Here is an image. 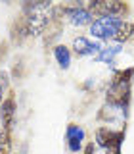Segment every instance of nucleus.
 <instances>
[{"label":"nucleus","mask_w":134,"mask_h":154,"mask_svg":"<svg viewBox=\"0 0 134 154\" xmlns=\"http://www.w3.org/2000/svg\"><path fill=\"white\" fill-rule=\"evenodd\" d=\"M54 56H56V60H57V64H60V67H63V69H67L71 64V52H69V48L63 46V45H57L54 48Z\"/></svg>","instance_id":"1a4fd4ad"},{"label":"nucleus","mask_w":134,"mask_h":154,"mask_svg":"<svg viewBox=\"0 0 134 154\" xmlns=\"http://www.w3.org/2000/svg\"><path fill=\"white\" fill-rule=\"evenodd\" d=\"M109 4V16H115V17H124L128 14V4L127 2H121V0H111Z\"/></svg>","instance_id":"f8f14e48"},{"label":"nucleus","mask_w":134,"mask_h":154,"mask_svg":"<svg viewBox=\"0 0 134 154\" xmlns=\"http://www.w3.org/2000/svg\"><path fill=\"white\" fill-rule=\"evenodd\" d=\"M2 91H4V87L0 85V106H2V102H4V100H2Z\"/></svg>","instance_id":"f3484780"},{"label":"nucleus","mask_w":134,"mask_h":154,"mask_svg":"<svg viewBox=\"0 0 134 154\" xmlns=\"http://www.w3.org/2000/svg\"><path fill=\"white\" fill-rule=\"evenodd\" d=\"M121 52V45H111V46H105L100 50V54L96 56V60L98 62H103V64H109V62H113V58Z\"/></svg>","instance_id":"9d476101"},{"label":"nucleus","mask_w":134,"mask_h":154,"mask_svg":"<svg viewBox=\"0 0 134 154\" xmlns=\"http://www.w3.org/2000/svg\"><path fill=\"white\" fill-rule=\"evenodd\" d=\"M69 21L73 23V25H77V27H84V25H92V23L96 21L94 19V16L88 12L86 8H83V6H71V10H69Z\"/></svg>","instance_id":"0eeeda50"},{"label":"nucleus","mask_w":134,"mask_h":154,"mask_svg":"<svg viewBox=\"0 0 134 154\" xmlns=\"http://www.w3.org/2000/svg\"><path fill=\"white\" fill-rule=\"evenodd\" d=\"M107 104L117 106V108H127L130 100V83L127 81H111V87L107 89L105 94Z\"/></svg>","instance_id":"7ed1b4c3"},{"label":"nucleus","mask_w":134,"mask_h":154,"mask_svg":"<svg viewBox=\"0 0 134 154\" xmlns=\"http://www.w3.org/2000/svg\"><path fill=\"white\" fill-rule=\"evenodd\" d=\"M73 50L77 56H94L100 54L102 46H100V42H92L86 37H77L73 41Z\"/></svg>","instance_id":"39448f33"},{"label":"nucleus","mask_w":134,"mask_h":154,"mask_svg":"<svg viewBox=\"0 0 134 154\" xmlns=\"http://www.w3.org/2000/svg\"><path fill=\"white\" fill-rule=\"evenodd\" d=\"M124 141V129L113 131L109 127H98L96 129V143L102 148H121V144Z\"/></svg>","instance_id":"20e7f679"},{"label":"nucleus","mask_w":134,"mask_h":154,"mask_svg":"<svg viewBox=\"0 0 134 154\" xmlns=\"http://www.w3.org/2000/svg\"><path fill=\"white\" fill-rule=\"evenodd\" d=\"M123 21L124 19L115 17V16L100 17L90 25V33H92V37H96V38H113L117 35V31H119V27H121Z\"/></svg>","instance_id":"f03ea898"},{"label":"nucleus","mask_w":134,"mask_h":154,"mask_svg":"<svg viewBox=\"0 0 134 154\" xmlns=\"http://www.w3.org/2000/svg\"><path fill=\"white\" fill-rule=\"evenodd\" d=\"M132 77H134V67H127V69L115 71L113 81H127V83H132Z\"/></svg>","instance_id":"2eb2a0df"},{"label":"nucleus","mask_w":134,"mask_h":154,"mask_svg":"<svg viewBox=\"0 0 134 154\" xmlns=\"http://www.w3.org/2000/svg\"><path fill=\"white\" fill-rule=\"evenodd\" d=\"M13 114H16V98L10 93L6 96V100L2 102V110H0V118H2V125L6 131H10L13 125Z\"/></svg>","instance_id":"6e6552de"},{"label":"nucleus","mask_w":134,"mask_h":154,"mask_svg":"<svg viewBox=\"0 0 134 154\" xmlns=\"http://www.w3.org/2000/svg\"><path fill=\"white\" fill-rule=\"evenodd\" d=\"M67 146H69L71 152H79L80 146H83V141H84V129L77 123H69L67 125Z\"/></svg>","instance_id":"423d86ee"},{"label":"nucleus","mask_w":134,"mask_h":154,"mask_svg":"<svg viewBox=\"0 0 134 154\" xmlns=\"http://www.w3.org/2000/svg\"><path fill=\"white\" fill-rule=\"evenodd\" d=\"M94 152V144H88V146H86V152L84 154H92Z\"/></svg>","instance_id":"dca6fc26"},{"label":"nucleus","mask_w":134,"mask_h":154,"mask_svg":"<svg viewBox=\"0 0 134 154\" xmlns=\"http://www.w3.org/2000/svg\"><path fill=\"white\" fill-rule=\"evenodd\" d=\"M132 37H134V23L123 21L121 27H119V31H117V35H115L113 38H115L117 42H127L128 38H132Z\"/></svg>","instance_id":"9b49d317"},{"label":"nucleus","mask_w":134,"mask_h":154,"mask_svg":"<svg viewBox=\"0 0 134 154\" xmlns=\"http://www.w3.org/2000/svg\"><path fill=\"white\" fill-rule=\"evenodd\" d=\"M12 148V139H10V131L2 129L0 131V154H10Z\"/></svg>","instance_id":"ddd939ff"},{"label":"nucleus","mask_w":134,"mask_h":154,"mask_svg":"<svg viewBox=\"0 0 134 154\" xmlns=\"http://www.w3.org/2000/svg\"><path fill=\"white\" fill-rule=\"evenodd\" d=\"M52 8H54V6H52L50 2H46V0L23 4V14H25V17H27L29 35L38 37L40 33L46 31L48 23L52 21V17H50V10Z\"/></svg>","instance_id":"f257e3e1"},{"label":"nucleus","mask_w":134,"mask_h":154,"mask_svg":"<svg viewBox=\"0 0 134 154\" xmlns=\"http://www.w3.org/2000/svg\"><path fill=\"white\" fill-rule=\"evenodd\" d=\"M123 108H117V106H111V104H105L100 112V119H115L117 118V112H121Z\"/></svg>","instance_id":"4468645a"}]
</instances>
